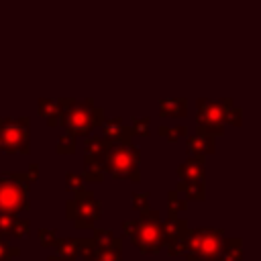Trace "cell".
<instances>
[{"instance_id":"obj_26","label":"cell","mask_w":261,"mask_h":261,"mask_svg":"<svg viewBox=\"0 0 261 261\" xmlns=\"http://www.w3.org/2000/svg\"><path fill=\"white\" fill-rule=\"evenodd\" d=\"M133 196V208L137 212H147L151 206H149V192H143V194H130Z\"/></svg>"},{"instance_id":"obj_27","label":"cell","mask_w":261,"mask_h":261,"mask_svg":"<svg viewBox=\"0 0 261 261\" xmlns=\"http://www.w3.org/2000/svg\"><path fill=\"white\" fill-rule=\"evenodd\" d=\"M55 241H57V232L53 228H41L39 230V243L41 247H55Z\"/></svg>"},{"instance_id":"obj_20","label":"cell","mask_w":261,"mask_h":261,"mask_svg":"<svg viewBox=\"0 0 261 261\" xmlns=\"http://www.w3.org/2000/svg\"><path fill=\"white\" fill-rule=\"evenodd\" d=\"M57 155H73L75 153V137L65 133L57 139V147H55Z\"/></svg>"},{"instance_id":"obj_14","label":"cell","mask_w":261,"mask_h":261,"mask_svg":"<svg viewBox=\"0 0 261 261\" xmlns=\"http://www.w3.org/2000/svg\"><path fill=\"white\" fill-rule=\"evenodd\" d=\"M102 137H106L110 141H118V143H130L135 135H133L130 124H124V120L120 116H114V118H104Z\"/></svg>"},{"instance_id":"obj_11","label":"cell","mask_w":261,"mask_h":261,"mask_svg":"<svg viewBox=\"0 0 261 261\" xmlns=\"http://www.w3.org/2000/svg\"><path fill=\"white\" fill-rule=\"evenodd\" d=\"M94 247L86 251L84 261H120L122 259V239L114 237L106 228H94Z\"/></svg>"},{"instance_id":"obj_12","label":"cell","mask_w":261,"mask_h":261,"mask_svg":"<svg viewBox=\"0 0 261 261\" xmlns=\"http://www.w3.org/2000/svg\"><path fill=\"white\" fill-rule=\"evenodd\" d=\"M161 226H163V245L167 247V255L179 257L181 253H186L188 234L192 230L188 220L179 216H167V220L161 222Z\"/></svg>"},{"instance_id":"obj_7","label":"cell","mask_w":261,"mask_h":261,"mask_svg":"<svg viewBox=\"0 0 261 261\" xmlns=\"http://www.w3.org/2000/svg\"><path fill=\"white\" fill-rule=\"evenodd\" d=\"M222 228L202 226L190 230L186 245V261H216L222 251Z\"/></svg>"},{"instance_id":"obj_8","label":"cell","mask_w":261,"mask_h":261,"mask_svg":"<svg viewBox=\"0 0 261 261\" xmlns=\"http://www.w3.org/2000/svg\"><path fill=\"white\" fill-rule=\"evenodd\" d=\"M0 151L2 153H20L29 155V116L10 118L0 116Z\"/></svg>"},{"instance_id":"obj_9","label":"cell","mask_w":261,"mask_h":261,"mask_svg":"<svg viewBox=\"0 0 261 261\" xmlns=\"http://www.w3.org/2000/svg\"><path fill=\"white\" fill-rule=\"evenodd\" d=\"M110 145L106 137H86L84 141V181H104V155Z\"/></svg>"},{"instance_id":"obj_29","label":"cell","mask_w":261,"mask_h":261,"mask_svg":"<svg viewBox=\"0 0 261 261\" xmlns=\"http://www.w3.org/2000/svg\"><path fill=\"white\" fill-rule=\"evenodd\" d=\"M29 230H31V222H29L27 218H20V216H16V220H14V228H12V237L20 239V237L29 234Z\"/></svg>"},{"instance_id":"obj_13","label":"cell","mask_w":261,"mask_h":261,"mask_svg":"<svg viewBox=\"0 0 261 261\" xmlns=\"http://www.w3.org/2000/svg\"><path fill=\"white\" fill-rule=\"evenodd\" d=\"M214 139L212 135L204 133V130H196L194 135L188 137L186 141V153L188 155H198V157H206V155H214L216 153V145H214Z\"/></svg>"},{"instance_id":"obj_2","label":"cell","mask_w":261,"mask_h":261,"mask_svg":"<svg viewBox=\"0 0 261 261\" xmlns=\"http://www.w3.org/2000/svg\"><path fill=\"white\" fill-rule=\"evenodd\" d=\"M39 177V165L31 163L27 171H4L0 175V212L16 214L27 210L29 204V186Z\"/></svg>"},{"instance_id":"obj_6","label":"cell","mask_w":261,"mask_h":261,"mask_svg":"<svg viewBox=\"0 0 261 261\" xmlns=\"http://www.w3.org/2000/svg\"><path fill=\"white\" fill-rule=\"evenodd\" d=\"M65 218L71 220L75 228H94L96 220L102 218V202L92 190L82 188L65 202Z\"/></svg>"},{"instance_id":"obj_5","label":"cell","mask_w":261,"mask_h":261,"mask_svg":"<svg viewBox=\"0 0 261 261\" xmlns=\"http://www.w3.org/2000/svg\"><path fill=\"white\" fill-rule=\"evenodd\" d=\"M177 192L190 202L206 200V167H204V157L198 155H188V159L177 165Z\"/></svg>"},{"instance_id":"obj_19","label":"cell","mask_w":261,"mask_h":261,"mask_svg":"<svg viewBox=\"0 0 261 261\" xmlns=\"http://www.w3.org/2000/svg\"><path fill=\"white\" fill-rule=\"evenodd\" d=\"M167 206H169V216H179V212L188 210V200L177 190H171L167 194Z\"/></svg>"},{"instance_id":"obj_31","label":"cell","mask_w":261,"mask_h":261,"mask_svg":"<svg viewBox=\"0 0 261 261\" xmlns=\"http://www.w3.org/2000/svg\"><path fill=\"white\" fill-rule=\"evenodd\" d=\"M216 261H224V259H222V257H218V259H216Z\"/></svg>"},{"instance_id":"obj_30","label":"cell","mask_w":261,"mask_h":261,"mask_svg":"<svg viewBox=\"0 0 261 261\" xmlns=\"http://www.w3.org/2000/svg\"><path fill=\"white\" fill-rule=\"evenodd\" d=\"M47 261H63L61 257H47Z\"/></svg>"},{"instance_id":"obj_3","label":"cell","mask_w":261,"mask_h":261,"mask_svg":"<svg viewBox=\"0 0 261 261\" xmlns=\"http://www.w3.org/2000/svg\"><path fill=\"white\" fill-rule=\"evenodd\" d=\"M122 232L130 239V243L143 255H155L163 249L161 216L153 208H149L147 212H141L139 220H124L122 222Z\"/></svg>"},{"instance_id":"obj_4","label":"cell","mask_w":261,"mask_h":261,"mask_svg":"<svg viewBox=\"0 0 261 261\" xmlns=\"http://www.w3.org/2000/svg\"><path fill=\"white\" fill-rule=\"evenodd\" d=\"M139 161H141V151L137 145H133V141L130 143L110 141L104 155V171L114 179L141 181Z\"/></svg>"},{"instance_id":"obj_23","label":"cell","mask_w":261,"mask_h":261,"mask_svg":"<svg viewBox=\"0 0 261 261\" xmlns=\"http://www.w3.org/2000/svg\"><path fill=\"white\" fill-rule=\"evenodd\" d=\"M157 133H159V137H163V139H167V141H177V139L186 137L188 128H186V126H165V124H161V126L157 128Z\"/></svg>"},{"instance_id":"obj_1","label":"cell","mask_w":261,"mask_h":261,"mask_svg":"<svg viewBox=\"0 0 261 261\" xmlns=\"http://www.w3.org/2000/svg\"><path fill=\"white\" fill-rule=\"evenodd\" d=\"M104 108L96 106L94 100H71L61 98V110H59V122L57 126L65 128L73 137H88L94 128L102 126L104 122Z\"/></svg>"},{"instance_id":"obj_16","label":"cell","mask_w":261,"mask_h":261,"mask_svg":"<svg viewBox=\"0 0 261 261\" xmlns=\"http://www.w3.org/2000/svg\"><path fill=\"white\" fill-rule=\"evenodd\" d=\"M159 116H169V118H184V116H188V100L186 98L159 100Z\"/></svg>"},{"instance_id":"obj_17","label":"cell","mask_w":261,"mask_h":261,"mask_svg":"<svg viewBox=\"0 0 261 261\" xmlns=\"http://www.w3.org/2000/svg\"><path fill=\"white\" fill-rule=\"evenodd\" d=\"M59 110H61V100H47V98L39 100V116H43L51 128L57 126L59 122Z\"/></svg>"},{"instance_id":"obj_21","label":"cell","mask_w":261,"mask_h":261,"mask_svg":"<svg viewBox=\"0 0 261 261\" xmlns=\"http://www.w3.org/2000/svg\"><path fill=\"white\" fill-rule=\"evenodd\" d=\"M224 120L232 126H241L243 124V110L239 106H234V102L230 98H226V114H224Z\"/></svg>"},{"instance_id":"obj_28","label":"cell","mask_w":261,"mask_h":261,"mask_svg":"<svg viewBox=\"0 0 261 261\" xmlns=\"http://www.w3.org/2000/svg\"><path fill=\"white\" fill-rule=\"evenodd\" d=\"M65 184H67V188H69L71 192H77V190L84 188V177H82V173L67 171V173H65Z\"/></svg>"},{"instance_id":"obj_24","label":"cell","mask_w":261,"mask_h":261,"mask_svg":"<svg viewBox=\"0 0 261 261\" xmlns=\"http://www.w3.org/2000/svg\"><path fill=\"white\" fill-rule=\"evenodd\" d=\"M149 116H143V118H133L130 120V128H133V135H139V137H147L149 135Z\"/></svg>"},{"instance_id":"obj_15","label":"cell","mask_w":261,"mask_h":261,"mask_svg":"<svg viewBox=\"0 0 261 261\" xmlns=\"http://www.w3.org/2000/svg\"><path fill=\"white\" fill-rule=\"evenodd\" d=\"M55 249H57V257H61L63 261H75L82 253V239H75V237H65V239H59L55 241Z\"/></svg>"},{"instance_id":"obj_22","label":"cell","mask_w":261,"mask_h":261,"mask_svg":"<svg viewBox=\"0 0 261 261\" xmlns=\"http://www.w3.org/2000/svg\"><path fill=\"white\" fill-rule=\"evenodd\" d=\"M16 214H2L0 212V241H8L12 237Z\"/></svg>"},{"instance_id":"obj_18","label":"cell","mask_w":261,"mask_h":261,"mask_svg":"<svg viewBox=\"0 0 261 261\" xmlns=\"http://www.w3.org/2000/svg\"><path fill=\"white\" fill-rule=\"evenodd\" d=\"M220 257L224 261H243V239L239 237H222Z\"/></svg>"},{"instance_id":"obj_10","label":"cell","mask_w":261,"mask_h":261,"mask_svg":"<svg viewBox=\"0 0 261 261\" xmlns=\"http://www.w3.org/2000/svg\"><path fill=\"white\" fill-rule=\"evenodd\" d=\"M198 128L212 135V137H222L224 135V114H226V98L220 102H212V100H198Z\"/></svg>"},{"instance_id":"obj_25","label":"cell","mask_w":261,"mask_h":261,"mask_svg":"<svg viewBox=\"0 0 261 261\" xmlns=\"http://www.w3.org/2000/svg\"><path fill=\"white\" fill-rule=\"evenodd\" d=\"M20 253V247H10L6 241H0V261H12Z\"/></svg>"}]
</instances>
